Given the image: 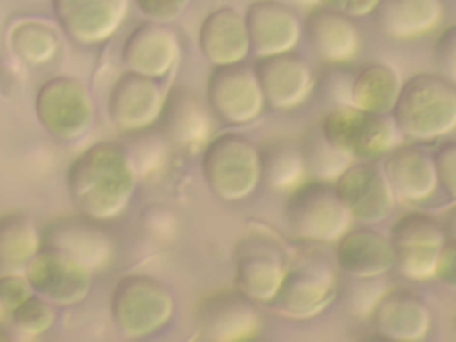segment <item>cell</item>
I'll list each match as a JSON object with an SVG mask.
<instances>
[{
    "label": "cell",
    "instance_id": "cell-14",
    "mask_svg": "<svg viewBox=\"0 0 456 342\" xmlns=\"http://www.w3.org/2000/svg\"><path fill=\"white\" fill-rule=\"evenodd\" d=\"M333 187L349 216L363 224L381 223L395 207V196L383 167L372 160L351 164L333 182Z\"/></svg>",
    "mask_w": 456,
    "mask_h": 342
},
{
    "label": "cell",
    "instance_id": "cell-12",
    "mask_svg": "<svg viewBox=\"0 0 456 342\" xmlns=\"http://www.w3.org/2000/svg\"><path fill=\"white\" fill-rule=\"evenodd\" d=\"M41 246L61 251L93 273L103 271L114 258V239L102 221L84 214L62 216L41 230Z\"/></svg>",
    "mask_w": 456,
    "mask_h": 342
},
{
    "label": "cell",
    "instance_id": "cell-8",
    "mask_svg": "<svg viewBox=\"0 0 456 342\" xmlns=\"http://www.w3.org/2000/svg\"><path fill=\"white\" fill-rule=\"evenodd\" d=\"M290 262L285 244L265 230L240 237L233 246V285L255 303H265L278 292Z\"/></svg>",
    "mask_w": 456,
    "mask_h": 342
},
{
    "label": "cell",
    "instance_id": "cell-5",
    "mask_svg": "<svg viewBox=\"0 0 456 342\" xmlns=\"http://www.w3.org/2000/svg\"><path fill=\"white\" fill-rule=\"evenodd\" d=\"M283 217L294 239L314 244L337 242L353 221L333 183L310 178L289 192Z\"/></svg>",
    "mask_w": 456,
    "mask_h": 342
},
{
    "label": "cell",
    "instance_id": "cell-2",
    "mask_svg": "<svg viewBox=\"0 0 456 342\" xmlns=\"http://www.w3.org/2000/svg\"><path fill=\"white\" fill-rule=\"evenodd\" d=\"M410 142H433L456 132V86L440 73L420 71L403 82L390 112Z\"/></svg>",
    "mask_w": 456,
    "mask_h": 342
},
{
    "label": "cell",
    "instance_id": "cell-15",
    "mask_svg": "<svg viewBox=\"0 0 456 342\" xmlns=\"http://www.w3.org/2000/svg\"><path fill=\"white\" fill-rule=\"evenodd\" d=\"M130 11V0H52V12L68 39L93 46L110 39Z\"/></svg>",
    "mask_w": 456,
    "mask_h": 342
},
{
    "label": "cell",
    "instance_id": "cell-25",
    "mask_svg": "<svg viewBox=\"0 0 456 342\" xmlns=\"http://www.w3.org/2000/svg\"><path fill=\"white\" fill-rule=\"evenodd\" d=\"M198 46L212 66H226L246 61L249 55V37L244 14L233 7H217L200 23Z\"/></svg>",
    "mask_w": 456,
    "mask_h": 342
},
{
    "label": "cell",
    "instance_id": "cell-22",
    "mask_svg": "<svg viewBox=\"0 0 456 342\" xmlns=\"http://www.w3.org/2000/svg\"><path fill=\"white\" fill-rule=\"evenodd\" d=\"M369 319L378 335L395 342H420L433 324L426 301L406 289H387Z\"/></svg>",
    "mask_w": 456,
    "mask_h": 342
},
{
    "label": "cell",
    "instance_id": "cell-23",
    "mask_svg": "<svg viewBox=\"0 0 456 342\" xmlns=\"http://www.w3.org/2000/svg\"><path fill=\"white\" fill-rule=\"evenodd\" d=\"M157 123L171 144L189 151L203 148L212 134L210 110L196 93L183 86H175L166 94Z\"/></svg>",
    "mask_w": 456,
    "mask_h": 342
},
{
    "label": "cell",
    "instance_id": "cell-24",
    "mask_svg": "<svg viewBox=\"0 0 456 342\" xmlns=\"http://www.w3.org/2000/svg\"><path fill=\"white\" fill-rule=\"evenodd\" d=\"M335 262L351 278H376L394 269V248L388 235L374 228H349L337 240Z\"/></svg>",
    "mask_w": 456,
    "mask_h": 342
},
{
    "label": "cell",
    "instance_id": "cell-42",
    "mask_svg": "<svg viewBox=\"0 0 456 342\" xmlns=\"http://www.w3.org/2000/svg\"><path fill=\"white\" fill-rule=\"evenodd\" d=\"M379 0H319L321 5L347 14L349 18H362L374 12Z\"/></svg>",
    "mask_w": 456,
    "mask_h": 342
},
{
    "label": "cell",
    "instance_id": "cell-40",
    "mask_svg": "<svg viewBox=\"0 0 456 342\" xmlns=\"http://www.w3.org/2000/svg\"><path fill=\"white\" fill-rule=\"evenodd\" d=\"M191 0H135L141 14L157 23H171L187 9Z\"/></svg>",
    "mask_w": 456,
    "mask_h": 342
},
{
    "label": "cell",
    "instance_id": "cell-21",
    "mask_svg": "<svg viewBox=\"0 0 456 342\" xmlns=\"http://www.w3.org/2000/svg\"><path fill=\"white\" fill-rule=\"evenodd\" d=\"M301 27L308 46L322 62L347 64L362 50V37L353 18L326 5H312Z\"/></svg>",
    "mask_w": 456,
    "mask_h": 342
},
{
    "label": "cell",
    "instance_id": "cell-18",
    "mask_svg": "<svg viewBox=\"0 0 456 342\" xmlns=\"http://www.w3.org/2000/svg\"><path fill=\"white\" fill-rule=\"evenodd\" d=\"M395 201L404 205H420L431 200L438 191V176L433 155L415 142H399L381 164Z\"/></svg>",
    "mask_w": 456,
    "mask_h": 342
},
{
    "label": "cell",
    "instance_id": "cell-31",
    "mask_svg": "<svg viewBox=\"0 0 456 342\" xmlns=\"http://www.w3.org/2000/svg\"><path fill=\"white\" fill-rule=\"evenodd\" d=\"M299 146L305 160L306 178L310 180L333 183L353 164L351 157L326 141L319 126L310 128L303 135Z\"/></svg>",
    "mask_w": 456,
    "mask_h": 342
},
{
    "label": "cell",
    "instance_id": "cell-10",
    "mask_svg": "<svg viewBox=\"0 0 456 342\" xmlns=\"http://www.w3.org/2000/svg\"><path fill=\"white\" fill-rule=\"evenodd\" d=\"M205 100L208 110L230 126L253 123L265 107L255 69L244 61L212 66L205 86Z\"/></svg>",
    "mask_w": 456,
    "mask_h": 342
},
{
    "label": "cell",
    "instance_id": "cell-36",
    "mask_svg": "<svg viewBox=\"0 0 456 342\" xmlns=\"http://www.w3.org/2000/svg\"><path fill=\"white\" fill-rule=\"evenodd\" d=\"M385 283L381 276L376 278H353L346 287V308L358 319H369L376 303L385 294Z\"/></svg>",
    "mask_w": 456,
    "mask_h": 342
},
{
    "label": "cell",
    "instance_id": "cell-1",
    "mask_svg": "<svg viewBox=\"0 0 456 342\" xmlns=\"http://www.w3.org/2000/svg\"><path fill=\"white\" fill-rule=\"evenodd\" d=\"M137 180L126 148L114 141L87 146L66 169V189L73 207L78 214L102 223L126 210Z\"/></svg>",
    "mask_w": 456,
    "mask_h": 342
},
{
    "label": "cell",
    "instance_id": "cell-7",
    "mask_svg": "<svg viewBox=\"0 0 456 342\" xmlns=\"http://www.w3.org/2000/svg\"><path fill=\"white\" fill-rule=\"evenodd\" d=\"M319 128L330 144L353 160H374L403 142L390 114L367 112L351 105L328 110Z\"/></svg>",
    "mask_w": 456,
    "mask_h": 342
},
{
    "label": "cell",
    "instance_id": "cell-39",
    "mask_svg": "<svg viewBox=\"0 0 456 342\" xmlns=\"http://www.w3.org/2000/svg\"><path fill=\"white\" fill-rule=\"evenodd\" d=\"M34 290L25 273H4L0 274V305L9 312L32 296Z\"/></svg>",
    "mask_w": 456,
    "mask_h": 342
},
{
    "label": "cell",
    "instance_id": "cell-11",
    "mask_svg": "<svg viewBox=\"0 0 456 342\" xmlns=\"http://www.w3.org/2000/svg\"><path fill=\"white\" fill-rule=\"evenodd\" d=\"M194 328L201 340L242 342L258 337L262 317L255 301L237 289H223L200 299L194 310Z\"/></svg>",
    "mask_w": 456,
    "mask_h": 342
},
{
    "label": "cell",
    "instance_id": "cell-37",
    "mask_svg": "<svg viewBox=\"0 0 456 342\" xmlns=\"http://www.w3.org/2000/svg\"><path fill=\"white\" fill-rule=\"evenodd\" d=\"M436 73L456 86V23L445 27L435 39L431 48Z\"/></svg>",
    "mask_w": 456,
    "mask_h": 342
},
{
    "label": "cell",
    "instance_id": "cell-29",
    "mask_svg": "<svg viewBox=\"0 0 456 342\" xmlns=\"http://www.w3.org/2000/svg\"><path fill=\"white\" fill-rule=\"evenodd\" d=\"M41 249V230L34 219L21 212L0 216V274L25 273Z\"/></svg>",
    "mask_w": 456,
    "mask_h": 342
},
{
    "label": "cell",
    "instance_id": "cell-20",
    "mask_svg": "<svg viewBox=\"0 0 456 342\" xmlns=\"http://www.w3.org/2000/svg\"><path fill=\"white\" fill-rule=\"evenodd\" d=\"M244 23L255 57L290 52L303 36L299 18L281 0H253L244 11Z\"/></svg>",
    "mask_w": 456,
    "mask_h": 342
},
{
    "label": "cell",
    "instance_id": "cell-27",
    "mask_svg": "<svg viewBox=\"0 0 456 342\" xmlns=\"http://www.w3.org/2000/svg\"><path fill=\"white\" fill-rule=\"evenodd\" d=\"M403 82L401 73L387 62L363 64L349 78L346 105L367 112L390 114L399 98Z\"/></svg>",
    "mask_w": 456,
    "mask_h": 342
},
{
    "label": "cell",
    "instance_id": "cell-19",
    "mask_svg": "<svg viewBox=\"0 0 456 342\" xmlns=\"http://www.w3.org/2000/svg\"><path fill=\"white\" fill-rule=\"evenodd\" d=\"M182 55L180 37L167 23L142 21L132 28L121 48V61L128 71L162 78Z\"/></svg>",
    "mask_w": 456,
    "mask_h": 342
},
{
    "label": "cell",
    "instance_id": "cell-33",
    "mask_svg": "<svg viewBox=\"0 0 456 342\" xmlns=\"http://www.w3.org/2000/svg\"><path fill=\"white\" fill-rule=\"evenodd\" d=\"M137 139L134 148H126L137 176H148L160 173L169 159V141L160 130H151V126L132 132Z\"/></svg>",
    "mask_w": 456,
    "mask_h": 342
},
{
    "label": "cell",
    "instance_id": "cell-43",
    "mask_svg": "<svg viewBox=\"0 0 456 342\" xmlns=\"http://www.w3.org/2000/svg\"><path fill=\"white\" fill-rule=\"evenodd\" d=\"M442 224L445 228L447 237H456V203L444 214Z\"/></svg>",
    "mask_w": 456,
    "mask_h": 342
},
{
    "label": "cell",
    "instance_id": "cell-6",
    "mask_svg": "<svg viewBox=\"0 0 456 342\" xmlns=\"http://www.w3.org/2000/svg\"><path fill=\"white\" fill-rule=\"evenodd\" d=\"M110 319L128 338H142L162 330L175 314L171 290L148 274L121 276L110 292Z\"/></svg>",
    "mask_w": 456,
    "mask_h": 342
},
{
    "label": "cell",
    "instance_id": "cell-17",
    "mask_svg": "<svg viewBox=\"0 0 456 342\" xmlns=\"http://www.w3.org/2000/svg\"><path fill=\"white\" fill-rule=\"evenodd\" d=\"M164 98L157 78L126 69L110 87L107 112L118 130L132 134L159 121Z\"/></svg>",
    "mask_w": 456,
    "mask_h": 342
},
{
    "label": "cell",
    "instance_id": "cell-28",
    "mask_svg": "<svg viewBox=\"0 0 456 342\" xmlns=\"http://www.w3.org/2000/svg\"><path fill=\"white\" fill-rule=\"evenodd\" d=\"M260 183L276 192H290L306 178L299 142L285 135L262 141L258 146Z\"/></svg>",
    "mask_w": 456,
    "mask_h": 342
},
{
    "label": "cell",
    "instance_id": "cell-13",
    "mask_svg": "<svg viewBox=\"0 0 456 342\" xmlns=\"http://www.w3.org/2000/svg\"><path fill=\"white\" fill-rule=\"evenodd\" d=\"M36 294L59 306L82 303L93 285V271L71 256L41 246L25 269Z\"/></svg>",
    "mask_w": 456,
    "mask_h": 342
},
{
    "label": "cell",
    "instance_id": "cell-41",
    "mask_svg": "<svg viewBox=\"0 0 456 342\" xmlns=\"http://www.w3.org/2000/svg\"><path fill=\"white\" fill-rule=\"evenodd\" d=\"M436 280L447 289L456 290V237H447L440 248Z\"/></svg>",
    "mask_w": 456,
    "mask_h": 342
},
{
    "label": "cell",
    "instance_id": "cell-46",
    "mask_svg": "<svg viewBox=\"0 0 456 342\" xmlns=\"http://www.w3.org/2000/svg\"><path fill=\"white\" fill-rule=\"evenodd\" d=\"M452 331H454V337H456V310L452 314Z\"/></svg>",
    "mask_w": 456,
    "mask_h": 342
},
{
    "label": "cell",
    "instance_id": "cell-35",
    "mask_svg": "<svg viewBox=\"0 0 456 342\" xmlns=\"http://www.w3.org/2000/svg\"><path fill=\"white\" fill-rule=\"evenodd\" d=\"M440 248H397L394 249V267L411 281L436 278Z\"/></svg>",
    "mask_w": 456,
    "mask_h": 342
},
{
    "label": "cell",
    "instance_id": "cell-45",
    "mask_svg": "<svg viewBox=\"0 0 456 342\" xmlns=\"http://www.w3.org/2000/svg\"><path fill=\"white\" fill-rule=\"evenodd\" d=\"M0 340H9V335L0 328Z\"/></svg>",
    "mask_w": 456,
    "mask_h": 342
},
{
    "label": "cell",
    "instance_id": "cell-26",
    "mask_svg": "<svg viewBox=\"0 0 456 342\" xmlns=\"http://www.w3.org/2000/svg\"><path fill=\"white\" fill-rule=\"evenodd\" d=\"M378 30L394 41H413L431 34L444 18L442 0H379L374 9Z\"/></svg>",
    "mask_w": 456,
    "mask_h": 342
},
{
    "label": "cell",
    "instance_id": "cell-32",
    "mask_svg": "<svg viewBox=\"0 0 456 342\" xmlns=\"http://www.w3.org/2000/svg\"><path fill=\"white\" fill-rule=\"evenodd\" d=\"M392 248H442L447 239L440 219L431 214L411 210L397 217L390 228Z\"/></svg>",
    "mask_w": 456,
    "mask_h": 342
},
{
    "label": "cell",
    "instance_id": "cell-30",
    "mask_svg": "<svg viewBox=\"0 0 456 342\" xmlns=\"http://www.w3.org/2000/svg\"><path fill=\"white\" fill-rule=\"evenodd\" d=\"M7 45L27 64H45L59 50V34L41 18H20L7 28Z\"/></svg>",
    "mask_w": 456,
    "mask_h": 342
},
{
    "label": "cell",
    "instance_id": "cell-9",
    "mask_svg": "<svg viewBox=\"0 0 456 342\" xmlns=\"http://www.w3.org/2000/svg\"><path fill=\"white\" fill-rule=\"evenodd\" d=\"M34 112L46 134L62 142L82 139L94 121V100L77 77L59 75L43 82L34 98Z\"/></svg>",
    "mask_w": 456,
    "mask_h": 342
},
{
    "label": "cell",
    "instance_id": "cell-44",
    "mask_svg": "<svg viewBox=\"0 0 456 342\" xmlns=\"http://www.w3.org/2000/svg\"><path fill=\"white\" fill-rule=\"evenodd\" d=\"M292 2H296V4H301V5H317L319 4V0H292Z\"/></svg>",
    "mask_w": 456,
    "mask_h": 342
},
{
    "label": "cell",
    "instance_id": "cell-4",
    "mask_svg": "<svg viewBox=\"0 0 456 342\" xmlns=\"http://www.w3.org/2000/svg\"><path fill=\"white\" fill-rule=\"evenodd\" d=\"M201 175L219 200L242 201L260 185L258 146L237 132L210 137L201 153Z\"/></svg>",
    "mask_w": 456,
    "mask_h": 342
},
{
    "label": "cell",
    "instance_id": "cell-38",
    "mask_svg": "<svg viewBox=\"0 0 456 342\" xmlns=\"http://www.w3.org/2000/svg\"><path fill=\"white\" fill-rule=\"evenodd\" d=\"M433 162L438 185L452 201H456V139L440 142L433 153Z\"/></svg>",
    "mask_w": 456,
    "mask_h": 342
},
{
    "label": "cell",
    "instance_id": "cell-34",
    "mask_svg": "<svg viewBox=\"0 0 456 342\" xmlns=\"http://www.w3.org/2000/svg\"><path fill=\"white\" fill-rule=\"evenodd\" d=\"M12 326L23 335H41L52 328L55 322L53 303L41 297L39 294L28 296L18 306L9 310Z\"/></svg>",
    "mask_w": 456,
    "mask_h": 342
},
{
    "label": "cell",
    "instance_id": "cell-3",
    "mask_svg": "<svg viewBox=\"0 0 456 342\" xmlns=\"http://www.w3.org/2000/svg\"><path fill=\"white\" fill-rule=\"evenodd\" d=\"M337 294V262L317 249H305L290 256L283 281L269 306L281 317L305 321L324 312Z\"/></svg>",
    "mask_w": 456,
    "mask_h": 342
},
{
    "label": "cell",
    "instance_id": "cell-16",
    "mask_svg": "<svg viewBox=\"0 0 456 342\" xmlns=\"http://www.w3.org/2000/svg\"><path fill=\"white\" fill-rule=\"evenodd\" d=\"M253 69L265 105L276 110L303 105L315 87L310 64L294 50L256 57Z\"/></svg>",
    "mask_w": 456,
    "mask_h": 342
}]
</instances>
